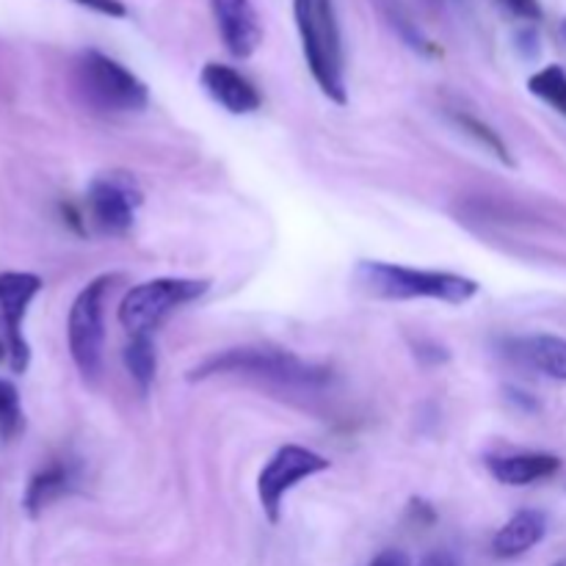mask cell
I'll return each instance as SVG.
<instances>
[{
    "instance_id": "cell-1",
    "label": "cell",
    "mask_w": 566,
    "mask_h": 566,
    "mask_svg": "<svg viewBox=\"0 0 566 566\" xmlns=\"http://www.w3.org/2000/svg\"><path fill=\"white\" fill-rule=\"evenodd\" d=\"M354 282L368 296L387 302H409V298H434L446 304H464L479 296L481 285L470 276L451 271H423L409 265L381 263V260H359L354 269Z\"/></svg>"
},
{
    "instance_id": "cell-2",
    "label": "cell",
    "mask_w": 566,
    "mask_h": 566,
    "mask_svg": "<svg viewBox=\"0 0 566 566\" xmlns=\"http://www.w3.org/2000/svg\"><path fill=\"white\" fill-rule=\"evenodd\" d=\"M298 39L304 61L321 92L337 105L348 103L346 75H343V36L335 0H293Z\"/></svg>"
},
{
    "instance_id": "cell-3",
    "label": "cell",
    "mask_w": 566,
    "mask_h": 566,
    "mask_svg": "<svg viewBox=\"0 0 566 566\" xmlns=\"http://www.w3.org/2000/svg\"><path fill=\"white\" fill-rule=\"evenodd\" d=\"M258 376V379L276 381V385H291V387H310L318 385L326 379L324 368L298 359L293 352L285 348H227V352L213 354V357L202 359L197 368L188 370V379L202 381L210 376Z\"/></svg>"
},
{
    "instance_id": "cell-4",
    "label": "cell",
    "mask_w": 566,
    "mask_h": 566,
    "mask_svg": "<svg viewBox=\"0 0 566 566\" xmlns=\"http://www.w3.org/2000/svg\"><path fill=\"white\" fill-rule=\"evenodd\" d=\"M75 83L86 103L99 111H144L149 105V88L136 72L127 70L99 50H86L75 61Z\"/></svg>"
},
{
    "instance_id": "cell-5",
    "label": "cell",
    "mask_w": 566,
    "mask_h": 566,
    "mask_svg": "<svg viewBox=\"0 0 566 566\" xmlns=\"http://www.w3.org/2000/svg\"><path fill=\"white\" fill-rule=\"evenodd\" d=\"M210 291L208 280H186V276H160L130 287L119 302L116 318L130 335H149L166 315L182 304H191Z\"/></svg>"
},
{
    "instance_id": "cell-6",
    "label": "cell",
    "mask_w": 566,
    "mask_h": 566,
    "mask_svg": "<svg viewBox=\"0 0 566 566\" xmlns=\"http://www.w3.org/2000/svg\"><path fill=\"white\" fill-rule=\"evenodd\" d=\"M114 274H103L88 282L72 302L66 315V340L75 368L83 379H97L99 365H103V343H105V298H108Z\"/></svg>"
},
{
    "instance_id": "cell-7",
    "label": "cell",
    "mask_w": 566,
    "mask_h": 566,
    "mask_svg": "<svg viewBox=\"0 0 566 566\" xmlns=\"http://www.w3.org/2000/svg\"><path fill=\"white\" fill-rule=\"evenodd\" d=\"M326 470H329V459L321 457V453L302 446H282L258 475V497L265 520L271 525L280 523L287 492L302 481L313 479V475L326 473Z\"/></svg>"
},
{
    "instance_id": "cell-8",
    "label": "cell",
    "mask_w": 566,
    "mask_h": 566,
    "mask_svg": "<svg viewBox=\"0 0 566 566\" xmlns=\"http://www.w3.org/2000/svg\"><path fill=\"white\" fill-rule=\"evenodd\" d=\"M42 291V276L28 271H3L0 274V321H3L6 357L14 374H25L31 363V346L22 335L28 307Z\"/></svg>"
},
{
    "instance_id": "cell-9",
    "label": "cell",
    "mask_w": 566,
    "mask_h": 566,
    "mask_svg": "<svg viewBox=\"0 0 566 566\" xmlns=\"http://www.w3.org/2000/svg\"><path fill=\"white\" fill-rule=\"evenodd\" d=\"M88 213L94 224L108 235H125L136 221V208L142 205V188L122 171L94 177L86 191Z\"/></svg>"
},
{
    "instance_id": "cell-10",
    "label": "cell",
    "mask_w": 566,
    "mask_h": 566,
    "mask_svg": "<svg viewBox=\"0 0 566 566\" xmlns=\"http://www.w3.org/2000/svg\"><path fill=\"white\" fill-rule=\"evenodd\" d=\"M199 81H202V88L210 94V99L232 116L254 114L263 105L258 86L230 64L208 61L202 72H199Z\"/></svg>"
},
{
    "instance_id": "cell-11",
    "label": "cell",
    "mask_w": 566,
    "mask_h": 566,
    "mask_svg": "<svg viewBox=\"0 0 566 566\" xmlns=\"http://www.w3.org/2000/svg\"><path fill=\"white\" fill-rule=\"evenodd\" d=\"M221 42L235 59H249L263 42V25L252 0H210Z\"/></svg>"
},
{
    "instance_id": "cell-12",
    "label": "cell",
    "mask_w": 566,
    "mask_h": 566,
    "mask_svg": "<svg viewBox=\"0 0 566 566\" xmlns=\"http://www.w3.org/2000/svg\"><path fill=\"white\" fill-rule=\"evenodd\" d=\"M492 479L506 486H528L545 481L562 470V459L553 453H514V457L486 459Z\"/></svg>"
},
{
    "instance_id": "cell-13",
    "label": "cell",
    "mask_w": 566,
    "mask_h": 566,
    "mask_svg": "<svg viewBox=\"0 0 566 566\" xmlns=\"http://www.w3.org/2000/svg\"><path fill=\"white\" fill-rule=\"evenodd\" d=\"M509 357L551 379L566 381V337L556 335H528L509 343Z\"/></svg>"
},
{
    "instance_id": "cell-14",
    "label": "cell",
    "mask_w": 566,
    "mask_h": 566,
    "mask_svg": "<svg viewBox=\"0 0 566 566\" xmlns=\"http://www.w3.org/2000/svg\"><path fill=\"white\" fill-rule=\"evenodd\" d=\"M547 534V517L536 509H523L514 514L492 539V556L495 558H520L534 551Z\"/></svg>"
},
{
    "instance_id": "cell-15",
    "label": "cell",
    "mask_w": 566,
    "mask_h": 566,
    "mask_svg": "<svg viewBox=\"0 0 566 566\" xmlns=\"http://www.w3.org/2000/svg\"><path fill=\"white\" fill-rule=\"evenodd\" d=\"M72 486H75V473H72L70 464L50 462L48 468L36 470L31 481H28L25 495H22V509H25L28 517H39L44 509H50L55 501L70 495Z\"/></svg>"
},
{
    "instance_id": "cell-16",
    "label": "cell",
    "mask_w": 566,
    "mask_h": 566,
    "mask_svg": "<svg viewBox=\"0 0 566 566\" xmlns=\"http://www.w3.org/2000/svg\"><path fill=\"white\" fill-rule=\"evenodd\" d=\"M122 363L142 390H149L158 374V354L149 335H130L127 346L122 348Z\"/></svg>"
},
{
    "instance_id": "cell-17",
    "label": "cell",
    "mask_w": 566,
    "mask_h": 566,
    "mask_svg": "<svg viewBox=\"0 0 566 566\" xmlns=\"http://www.w3.org/2000/svg\"><path fill=\"white\" fill-rule=\"evenodd\" d=\"M528 92L566 116V72L558 64L545 66L528 77Z\"/></svg>"
},
{
    "instance_id": "cell-18",
    "label": "cell",
    "mask_w": 566,
    "mask_h": 566,
    "mask_svg": "<svg viewBox=\"0 0 566 566\" xmlns=\"http://www.w3.org/2000/svg\"><path fill=\"white\" fill-rule=\"evenodd\" d=\"M25 429L20 390L9 379H0V442H14Z\"/></svg>"
},
{
    "instance_id": "cell-19",
    "label": "cell",
    "mask_w": 566,
    "mask_h": 566,
    "mask_svg": "<svg viewBox=\"0 0 566 566\" xmlns=\"http://www.w3.org/2000/svg\"><path fill=\"white\" fill-rule=\"evenodd\" d=\"M453 122H457V125L462 127V130L468 133V136H473L475 142H479L481 147L486 149V153L495 155V158L501 160V164L514 166V158H512V153H509L506 142H503V138L497 136V130H492V127L486 125V122H481L479 116H473V114H453Z\"/></svg>"
},
{
    "instance_id": "cell-20",
    "label": "cell",
    "mask_w": 566,
    "mask_h": 566,
    "mask_svg": "<svg viewBox=\"0 0 566 566\" xmlns=\"http://www.w3.org/2000/svg\"><path fill=\"white\" fill-rule=\"evenodd\" d=\"M72 3L83 6V9L94 11V14L111 17V20H125L127 6L122 0H72Z\"/></svg>"
},
{
    "instance_id": "cell-21",
    "label": "cell",
    "mask_w": 566,
    "mask_h": 566,
    "mask_svg": "<svg viewBox=\"0 0 566 566\" xmlns=\"http://www.w3.org/2000/svg\"><path fill=\"white\" fill-rule=\"evenodd\" d=\"M497 3H501L503 9L512 11L514 17H520V20H528V22L542 20V14H545L539 0H497Z\"/></svg>"
},
{
    "instance_id": "cell-22",
    "label": "cell",
    "mask_w": 566,
    "mask_h": 566,
    "mask_svg": "<svg viewBox=\"0 0 566 566\" xmlns=\"http://www.w3.org/2000/svg\"><path fill=\"white\" fill-rule=\"evenodd\" d=\"M368 566H412V558H409L403 551L390 547V551H381Z\"/></svg>"
},
{
    "instance_id": "cell-23",
    "label": "cell",
    "mask_w": 566,
    "mask_h": 566,
    "mask_svg": "<svg viewBox=\"0 0 566 566\" xmlns=\"http://www.w3.org/2000/svg\"><path fill=\"white\" fill-rule=\"evenodd\" d=\"M420 566H459V564L448 551H434V553H429L423 562H420Z\"/></svg>"
},
{
    "instance_id": "cell-24",
    "label": "cell",
    "mask_w": 566,
    "mask_h": 566,
    "mask_svg": "<svg viewBox=\"0 0 566 566\" xmlns=\"http://www.w3.org/2000/svg\"><path fill=\"white\" fill-rule=\"evenodd\" d=\"M564 39H566V20H564Z\"/></svg>"
}]
</instances>
